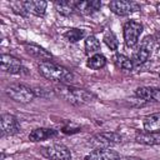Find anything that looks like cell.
I'll use <instances>...</instances> for the list:
<instances>
[{"label":"cell","instance_id":"cell-9","mask_svg":"<svg viewBox=\"0 0 160 160\" xmlns=\"http://www.w3.org/2000/svg\"><path fill=\"white\" fill-rule=\"evenodd\" d=\"M0 125H1L2 135H15V134H18L20 131V125H19L16 118L10 115V114L1 115Z\"/></svg>","mask_w":160,"mask_h":160},{"label":"cell","instance_id":"cell-25","mask_svg":"<svg viewBox=\"0 0 160 160\" xmlns=\"http://www.w3.org/2000/svg\"><path fill=\"white\" fill-rule=\"evenodd\" d=\"M61 131H62L64 134H74V132H79V131H80V128H79L78 125L72 124V122H69V124H66V125L62 128Z\"/></svg>","mask_w":160,"mask_h":160},{"label":"cell","instance_id":"cell-17","mask_svg":"<svg viewBox=\"0 0 160 160\" xmlns=\"http://www.w3.org/2000/svg\"><path fill=\"white\" fill-rule=\"evenodd\" d=\"M135 140L139 144H144V145H156L160 144V132L140 131L136 134Z\"/></svg>","mask_w":160,"mask_h":160},{"label":"cell","instance_id":"cell-22","mask_svg":"<svg viewBox=\"0 0 160 160\" xmlns=\"http://www.w3.org/2000/svg\"><path fill=\"white\" fill-rule=\"evenodd\" d=\"M85 36V30L82 29H69L64 32V38L70 42H76Z\"/></svg>","mask_w":160,"mask_h":160},{"label":"cell","instance_id":"cell-2","mask_svg":"<svg viewBox=\"0 0 160 160\" xmlns=\"http://www.w3.org/2000/svg\"><path fill=\"white\" fill-rule=\"evenodd\" d=\"M39 72L46 78L48 80L51 81H58L60 84H66L74 80V75L70 70H68L66 68L55 64L52 61H40V64L38 65Z\"/></svg>","mask_w":160,"mask_h":160},{"label":"cell","instance_id":"cell-6","mask_svg":"<svg viewBox=\"0 0 160 160\" xmlns=\"http://www.w3.org/2000/svg\"><path fill=\"white\" fill-rule=\"evenodd\" d=\"M152 45H154V39H152L151 36H146V38L141 41L139 49L134 52V55H132V58H131L132 65L138 66V65H141L142 62H145V61L149 59V56L151 55Z\"/></svg>","mask_w":160,"mask_h":160},{"label":"cell","instance_id":"cell-7","mask_svg":"<svg viewBox=\"0 0 160 160\" xmlns=\"http://www.w3.org/2000/svg\"><path fill=\"white\" fill-rule=\"evenodd\" d=\"M42 154L51 160H71L70 150L62 144H51L42 149Z\"/></svg>","mask_w":160,"mask_h":160},{"label":"cell","instance_id":"cell-5","mask_svg":"<svg viewBox=\"0 0 160 160\" xmlns=\"http://www.w3.org/2000/svg\"><path fill=\"white\" fill-rule=\"evenodd\" d=\"M142 32V25L138 21L130 20L124 25V40L129 48H134L138 44L140 34Z\"/></svg>","mask_w":160,"mask_h":160},{"label":"cell","instance_id":"cell-3","mask_svg":"<svg viewBox=\"0 0 160 160\" xmlns=\"http://www.w3.org/2000/svg\"><path fill=\"white\" fill-rule=\"evenodd\" d=\"M6 95L18 102H29L35 98L34 90L24 84H11L5 89Z\"/></svg>","mask_w":160,"mask_h":160},{"label":"cell","instance_id":"cell-4","mask_svg":"<svg viewBox=\"0 0 160 160\" xmlns=\"http://www.w3.org/2000/svg\"><path fill=\"white\" fill-rule=\"evenodd\" d=\"M119 142H121V136L116 132H100L89 138V144L95 149H110Z\"/></svg>","mask_w":160,"mask_h":160},{"label":"cell","instance_id":"cell-10","mask_svg":"<svg viewBox=\"0 0 160 160\" xmlns=\"http://www.w3.org/2000/svg\"><path fill=\"white\" fill-rule=\"evenodd\" d=\"M0 65H1V70L5 72H10V74H19L21 71V61L11 55H6L2 54L1 55V60H0Z\"/></svg>","mask_w":160,"mask_h":160},{"label":"cell","instance_id":"cell-23","mask_svg":"<svg viewBox=\"0 0 160 160\" xmlns=\"http://www.w3.org/2000/svg\"><path fill=\"white\" fill-rule=\"evenodd\" d=\"M114 62L116 64L118 68H120L122 70H131L134 66L131 59H129L128 56H125L122 54H116L114 56Z\"/></svg>","mask_w":160,"mask_h":160},{"label":"cell","instance_id":"cell-16","mask_svg":"<svg viewBox=\"0 0 160 160\" xmlns=\"http://www.w3.org/2000/svg\"><path fill=\"white\" fill-rule=\"evenodd\" d=\"M58 135V131L54 129H48V128H39V129H34L30 134H29V139L31 141H42L50 138H54Z\"/></svg>","mask_w":160,"mask_h":160},{"label":"cell","instance_id":"cell-14","mask_svg":"<svg viewBox=\"0 0 160 160\" xmlns=\"http://www.w3.org/2000/svg\"><path fill=\"white\" fill-rule=\"evenodd\" d=\"M25 50L28 54H30L31 56H34L41 61H49L52 58V55L49 51H46L44 48H41L36 44H25Z\"/></svg>","mask_w":160,"mask_h":160},{"label":"cell","instance_id":"cell-8","mask_svg":"<svg viewBox=\"0 0 160 160\" xmlns=\"http://www.w3.org/2000/svg\"><path fill=\"white\" fill-rule=\"evenodd\" d=\"M109 8L110 10L120 16H125L129 15L131 12H135L140 9V6L134 2V1H129V0H114L109 2Z\"/></svg>","mask_w":160,"mask_h":160},{"label":"cell","instance_id":"cell-28","mask_svg":"<svg viewBox=\"0 0 160 160\" xmlns=\"http://www.w3.org/2000/svg\"><path fill=\"white\" fill-rule=\"evenodd\" d=\"M158 10H159V12H160V4L158 5Z\"/></svg>","mask_w":160,"mask_h":160},{"label":"cell","instance_id":"cell-12","mask_svg":"<svg viewBox=\"0 0 160 160\" xmlns=\"http://www.w3.org/2000/svg\"><path fill=\"white\" fill-rule=\"evenodd\" d=\"M22 5L26 12H30L36 16H42L45 14L48 2L42 0H28V1H22Z\"/></svg>","mask_w":160,"mask_h":160},{"label":"cell","instance_id":"cell-20","mask_svg":"<svg viewBox=\"0 0 160 160\" xmlns=\"http://www.w3.org/2000/svg\"><path fill=\"white\" fill-rule=\"evenodd\" d=\"M106 65V59L102 54H94L88 60V66L92 70H99Z\"/></svg>","mask_w":160,"mask_h":160},{"label":"cell","instance_id":"cell-15","mask_svg":"<svg viewBox=\"0 0 160 160\" xmlns=\"http://www.w3.org/2000/svg\"><path fill=\"white\" fill-rule=\"evenodd\" d=\"M101 6V2L99 0H90V1H78L75 10L84 15H90L95 11H98Z\"/></svg>","mask_w":160,"mask_h":160},{"label":"cell","instance_id":"cell-27","mask_svg":"<svg viewBox=\"0 0 160 160\" xmlns=\"http://www.w3.org/2000/svg\"><path fill=\"white\" fill-rule=\"evenodd\" d=\"M120 160H141V159H136V158H124V159H120Z\"/></svg>","mask_w":160,"mask_h":160},{"label":"cell","instance_id":"cell-24","mask_svg":"<svg viewBox=\"0 0 160 160\" xmlns=\"http://www.w3.org/2000/svg\"><path fill=\"white\" fill-rule=\"evenodd\" d=\"M104 41H105V44H106L111 50H116V49H118L119 42H118V39H116V36H115V34H114L112 31L105 32V35H104Z\"/></svg>","mask_w":160,"mask_h":160},{"label":"cell","instance_id":"cell-11","mask_svg":"<svg viewBox=\"0 0 160 160\" xmlns=\"http://www.w3.org/2000/svg\"><path fill=\"white\" fill-rule=\"evenodd\" d=\"M85 160H120V156L110 149H95L85 156Z\"/></svg>","mask_w":160,"mask_h":160},{"label":"cell","instance_id":"cell-26","mask_svg":"<svg viewBox=\"0 0 160 160\" xmlns=\"http://www.w3.org/2000/svg\"><path fill=\"white\" fill-rule=\"evenodd\" d=\"M34 90V94H35V96H41V98H45V96H48L49 94L46 92V90H44V89H41V88H35V89H32Z\"/></svg>","mask_w":160,"mask_h":160},{"label":"cell","instance_id":"cell-21","mask_svg":"<svg viewBox=\"0 0 160 160\" xmlns=\"http://www.w3.org/2000/svg\"><path fill=\"white\" fill-rule=\"evenodd\" d=\"M99 50H100V41L92 35L88 36L85 40V52L88 55H90V54L94 55V54H98Z\"/></svg>","mask_w":160,"mask_h":160},{"label":"cell","instance_id":"cell-1","mask_svg":"<svg viewBox=\"0 0 160 160\" xmlns=\"http://www.w3.org/2000/svg\"><path fill=\"white\" fill-rule=\"evenodd\" d=\"M54 92L61 98L62 100L72 104V105H84V104H89L91 102L95 96L84 90V89H78L66 84H58L54 86Z\"/></svg>","mask_w":160,"mask_h":160},{"label":"cell","instance_id":"cell-18","mask_svg":"<svg viewBox=\"0 0 160 160\" xmlns=\"http://www.w3.org/2000/svg\"><path fill=\"white\" fill-rule=\"evenodd\" d=\"M142 124H144V129L146 131L160 132V112L150 114V115L144 116Z\"/></svg>","mask_w":160,"mask_h":160},{"label":"cell","instance_id":"cell-13","mask_svg":"<svg viewBox=\"0 0 160 160\" xmlns=\"http://www.w3.org/2000/svg\"><path fill=\"white\" fill-rule=\"evenodd\" d=\"M135 95L145 101H160V88H139Z\"/></svg>","mask_w":160,"mask_h":160},{"label":"cell","instance_id":"cell-19","mask_svg":"<svg viewBox=\"0 0 160 160\" xmlns=\"http://www.w3.org/2000/svg\"><path fill=\"white\" fill-rule=\"evenodd\" d=\"M78 1H70V0H60L55 2V9L59 14L64 15V16H69L75 11V6H76Z\"/></svg>","mask_w":160,"mask_h":160}]
</instances>
